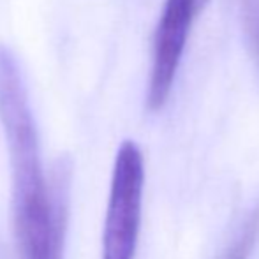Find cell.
Returning <instances> with one entry per match:
<instances>
[{"mask_svg": "<svg viewBox=\"0 0 259 259\" xmlns=\"http://www.w3.org/2000/svg\"><path fill=\"white\" fill-rule=\"evenodd\" d=\"M245 25L259 55V0H243Z\"/></svg>", "mask_w": 259, "mask_h": 259, "instance_id": "5", "label": "cell"}, {"mask_svg": "<svg viewBox=\"0 0 259 259\" xmlns=\"http://www.w3.org/2000/svg\"><path fill=\"white\" fill-rule=\"evenodd\" d=\"M0 122L13 175V228L18 259H62V194H50L42 175L39 138L21 67L0 45Z\"/></svg>", "mask_w": 259, "mask_h": 259, "instance_id": "1", "label": "cell"}, {"mask_svg": "<svg viewBox=\"0 0 259 259\" xmlns=\"http://www.w3.org/2000/svg\"><path fill=\"white\" fill-rule=\"evenodd\" d=\"M257 236H259V211H256V213L249 219V222H247L245 228L242 229L238 238H236L235 243L226 250V254L221 259H249Z\"/></svg>", "mask_w": 259, "mask_h": 259, "instance_id": "4", "label": "cell"}, {"mask_svg": "<svg viewBox=\"0 0 259 259\" xmlns=\"http://www.w3.org/2000/svg\"><path fill=\"white\" fill-rule=\"evenodd\" d=\"M145 166L134 141L120 145L115 159L103 229V259H134L140 235Z\"/></svg>", "mask_w": 259, "mask_h": 259, "instance_id": "2", "label": "cell"}, {"mask_svg": "<svg viewBox=\"0 0 259 259\" xmlns=\"http://www.w3.org/2000/svg\"><path fill=\"white\" fill-rule=\"evenodd\" d=\"M196 0H166L157 23L147 104L157 111L166 104L187 45L189 30L198 14Z\"/></svg>", "mask_w": 259, "mask_h": 259, "instance_id": "3", "label": "cell"}, {"mask_svg": "<svg viewBox=\"0 0 259 259\" xmlns=\"http://www.w3.org/2000/svg\"><path fill=\"white\" fill-rule=\"evenodd\" d=\"M206 4H208V0H196V7H198V11H201Z\"/></svg>", "mask_w": 259, "mask_h": 259, "instance_id": "6", "label": "cell"}]
</instances>
